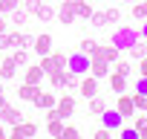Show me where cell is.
<instances>
[{
  "label": "cell",
  "instance_id": "obj_6",
  "mask_svg": "<svg viewBox=\"0 0 147 139\" xmlns=\"http://www.w3.org/2000/svg\"><path fill=\"white\" fill-rule=\"evenodd\" d=\"M58 113L63 116V119H69L72 113H75V96H72V93H63V96H58Z\"/></svg>",
  "mask_w": 147,
  "mask_h": 139
},
{
  "label": "cell",
  "instance_id": "obj_5",
  "mask_svg": "<svg viewBox=\"0 0 147 139\" xmlns=\"http://www.w3.org/2000/svg\"><path fill=\"white\" fill-rule=\"evenodd\" d=\"M43 78H46V73L40 70V64H26L23 67V81L26 84H40Z\"/></svg>",
  "mask_w": 147,
  "mask_h": 139
},
{
  "label": "cell",
  "instance_id": "obj_23",
  "mask_svg": "<svg viewBox=\"0 0 147 139\" xmlns=\"http://www.w3.org/2000/svg\"><path fill=\"white\" fill-rule=\"evenodd\" d=\"M81 84V76H75L72 70H63V90H78Z\"/></svg>",
  "mask_w": 147,
  "mask_h": 139
},
{
  "label": "cell",
  "instance_id": "obj_24",
  "mask_svg": "<svg viewBox=\"0 0 147 139\" xmlns=\"http://www.w3.org/2000/svg\"><path fill=\"white\" fill-rule=\"evenodd\" d=\"M49 55H52V64H55V70H66V61H69V52H61V49H52Z\"/></svg>",
  "mask_w": 147,
  "mask_h": 139
},
{
  "label": "cell",
  "instance_id": "obj_16",
  "mask_svg": "<svg viewBox=\"0 0 147 139\" xmlns=\"http://www.w3.org/2000/svg\"><path fill=\"white\" fill-rule=\"evenodd\" d=\"M6 18H9V26H12V29H20V26H26V20H29V12L18 6V9H15V12H9Z\"/></svg>",
  "mask_w": 147,
  "mask_h": 139
},
{
  "label": "cell",
  "instance_id": "obj_45",
  "mask_svg": "<svg viewBox=\"0 0 147 139\" xmlns=\"http://www.w3.org/2000/svg\"><path fill=\"white\" fill-rule=\"evenodd\" d=\"M138 35H141V41H147V20L141 23V29H138Z\"/></svg>",
  "mask_w": 147,
  "mask_h": 139
},
{
  "label": "cell",
  "instance_id": "obj_20",
  "mask_svg": "<svg viewBox=\"0 0 147 139\" xmlns=\"http://www.w3.org/2000/svg\"><path fill=\"white\" fill-rule=\"evenodd\" d=\"M12 35H15V46H18V49H29L32 41H35L29 32H18V29H12Z\"/></svg>",
  "mask_w": 147,
  "mask_h": 139
},
{
  "label": "cell",
  "instance_id": "obj_14",
  "mask_svg": "<svg viewBox=\"0 0 147 139\" xmlns=\"http://www.w3.org/2000/svg\"><path fill=\"white\" fill-rule=\"evenodd\" d=\"M32 104H35L38 110H49V107H55V104H58V96H55V93H43V90H40V93L35 96V102H32Z\"/></svg>",
  "mask_w": 147,
  "mask_h": 139
},
{
  "label": "cell",
  "instance_id": "obj_12",
  "mask_svg": "<svg viewBox=\"0 0 147 139\" xmlns=\"http://www.w3.org/2000/svg\"><path fill=\"white\" fill-rule=\"evenodd\" d=\"M0 122H3V125H18V122H23V113H20V107H12V104H6L3 110H0Z\"/></svg>",
  "mask_w": 147,
  "mask_h": 139
},
{
  "label": "cell",
  "instance_id": "obj_47",
  "mask_svg": "<svg viewBox=\"0 0 147 139\" xmlns=\"http://www.w3.org/2000/svg\"><path fill=\"white\" fill-rule=\"evenodd\" d=\"M6 104H9V102H6V93H0V110H3Z\"/></svg>",
  "mask_w": 147,
  "mask_h": 139
},
{
  "label": "cell",
  "instance_id": "obj_4",
  "mask_svg": "<svg viewBox=\"0 0 147 139\" xmlns=\"http://www.w3.org/2000/svg\"><path fill=\"white\" fill-rule=\"evenodd\" d=\"M115 110H118L124 119H133V113H136V104H133V93H118Z\"/></svg>",
  "mask_w": 147,
  "mask_h": 139
},
{
  "label": "cell",
  "instance_id": "obj_1",
  "mask_svg": "<svg viewBox=\"0 0 147 139\" xmlns=\"http://www.w3.org/2000/svg\"><path fill=\"white\" fill-rule=\"evenodd\" d=\"M138 38H141V35H138V29H136V26L118 23V26L113 29V35H110V44H113V46H118V49H130Z\"/></svg>",
  "mask_w": 147,
  "mask_h": 139
},
{
  "label": "cell",
  "instance_id": "obj_9",
  "mask_svg": "<svg viewBox=\"0 0 147 139\" xmlns=\"http://www.w3.org/2000/svg\"><path fill=\"white\" fill-rule=\"evenodd\" d=\"M78 93H81L84 99H92V96L98 93V78H95V76H84L81 84H78Z\"/></svg>",
  "mask_w": 147,
  "mask_h": 139
},
{
  "label": "cell",
  "instance_id": "obj_40",
  "mask_svg": "<svg viewBox=\"0 0 147 139\" xmlns=\"http://www.w3.org/2000/svg\"><path fill=\"white\" fill-rule=\"evenodd\" d=\"M133 93H147V76H138L136 78V90Z\"/></svg>",
  "mask_w": 147,
  "mask_h": 139
},
{
  "label": "cell",
  "instance_id": "obj_41",
  "mask_svg": "<svg viewBox=\"0 0 147 139\" xmlns=\"http://www.w3.org/2000/svg\"><path fill=\"white\" fill-rule=\"evenodd\" d=\"M110 136H113L110 127H98V130H95V139H110Z\"/></svg>",
  "mask_w": 147,
  "mask_h": 139
},
{
  "label": "cell",
  "instance_id": "obj_18",
  "mask_svg": "<svg viewBox=\"0 0 147 139\" xmlns=\"http://www.w3.org/2000/svg\"><path fill=\"white\" fill-rule=\"evenodd\" d=\"M72 9H75V18H81V20H90V15L95 12L87 0H72Z\"/></svg>",
  "mask_w": 147,
  "mask_h": 139
},
{
  "label": "cell",
  "instance_id": "obj_38",
  "mask_svg": "<svg viewBox=\"0 0 147 139\" xmlns=\"http://www.w3.org/2000/svg\"><path fill=\"white\" fill-rule=\"evenodd\" d=\"M61 139H78V127L63 125V133H61Z\"/></svg>",
  "mask_w": 147,
  "mask_h": 139
},
{
  "label": "cell",
  "instance_id": "obj_26",
  "mask_svg": "<svg viewBox=\"0 0 147 139\" xmlns=\"http://www.w3.org/2000/svg\"><path fill=\"white\" fill-rule=\"evenodd\" d=\"M133 18L136 20H147V0H136L133 3Z\"/></svg>",
  "mask_w": 147,
  "mask_h": 139
},
{
  "label": "cell",
  "instance_id": "obj_29",
  "mask_svg": "<svg viewBox=\"0 0 147 139\" xmlns=\"http://www.w3.org/2000/svg\"><path fill=\"white\" fill-rule=\"evenodd\" d=\"M12 46H15V35H12V29L0 32V49H12Z\"/></svg>",
  "mask_w": 147,
  "mask_h": 139
},
{
  "label": "cell",
  "instance_id": "obj_11",
  "mask_svg": "<svg viewBox=\"0 0 147 139\" xmlns=\"http://www.w3.org/2000/svg\"><path fill=\"white\" fill-rule=\"evenodd\" d=\"M90 76L107 78V76H110V61H104V58H90Z\"/></svg>",
  "mask_w": 147,
  "mask_h": 139
},
{
  "label": "cell",
  "instance_id": "obj_42",
  "mask_svg": "<svg viewBox=\"0 0 147 139\" xmlns=\"http://www.w3.org/2000/svg\"><path fill=\"white\" fill-rule=\"evenodd\" d=\"M138 76H147V55L138 58Z\"/></svg>",
  "mask_w": 147,
  "mask_h": 139
},
{
  "label": "cell",
  "instance_id": "obj_2",
  "mask_svg": "<svg viewBox=\"0 0 147 139\" xmlns=\"http://www.w3.org/2000/svg\"><path fill=\"white\" fill-rule=\"evenodd\" d=\"M66 70H72L75 76H87V73H90V55H84L81 49L72 52L69 61H66Z\"/></svg>",
  "mask_w": 147,
  "mask_h": 139
},
{
  "label": "cell",
  "instance_id": "obj_10",
  "mask_svg": "<svg viewBox=\"0 0 147 139\" xmlns=\"http://www.w3.org/2000/svg\"><path fill=\"white\" fill-rule=\"evenodd\" d=\"M101 119H104V127H110L113 133H115V130H118V127L124 125V116H121L118 110H110V107H107V110L101 113Z\"/></svg>",
  "mask_w": 147,
  "mask_h": 139
},
{
  "label": "cell",
  "instance_id": "obj_19",
  "mask_svg": "<svg viewBox=\"0 0 147 139\" xmlns=\"http://www.w3.org/2000/svg\"><path fill=\"white\" fill-rule=\"evenodd\" d=\"M35 18H38V20H43V23H49V20H55V9L46 3V0H40V6L35 9Z\"/></svg>",
  "mask_w": 147,
  "mask_h": 139
},
{
  "label": "cell",
  "instance_id": "obj_46",
  "mask_svg": "<svg viewBox=\"0 0 147 139\" xmlns=\"http://www.w3.org/2000/svg\"><path fill=\"white\" fill-rule=\"evenodd\" d=\"M138 139H147V125H144V127H138Z\"/></svg>",
  "mask_w": 147,
  "mask_h": 139
},
{
  "label": "cell",
  "instance_id": "obj_7",
  "mask_svg": "<svg viewBox=\"0 0 147 139\" xmlns=\"http://www.w3.org/2000/svg\"><path fill=\"white\" fill-rule=\"evenodd\" d=\"M32 49H35L38 55H49V52H52V35H49V32H40V35H35V41H32Z\"/></svg>",
  "mask_w": 147,
  "mask_h": 139
},
{
  "label": "cell",
  "instance_id": "obj_25",
  "mask_svg": "<svg viewBox=\"0 0 147 139\" xmlns=\"http://www.w3.org/2000/svg\"><path fill=\"white\" fill-rule=\"evenodd\" d=\"M127 52H130L136 61H138V58H144V55H147V41H141V38H138V41H136V44H133Z\"/></svg>",
  "mask_w": 147,
  "mask_h": 139
},
{
  "label": "cell",
  "instance_id": "obj_36",
  "mask_svg": "<svg viewBox=\"0 0 147 139\" xmlns=\"http://www.w3.org/2000/svg\"><path fill=\"white\" fill-rule=\"evenodd\" d=\"M12 58H15V64H18V67H26V64H29V52H26V49H18Z\"/></svg>",
  "mask_w": 147,
  "mask_h": 139
},
{
  "label": "cell",
  "instance_id": "obj_3",
  "mask_svg": "<svg viewBox=\"0 0 147 139\" xmlns=\"http://www.w3.org/2000/svg\"><path fill=\"white\" fill-rule=\"evenodd\" d=\"M55 20L63 23V26H72V23H75V9H72V0H63V3L55 9Z\"/></svg>",
  "mask_w": 147,
  "mask_h": 139
},
{
  "label": "cell",
  "instance_id": "obj_48",
  "mask_svg": "<svg viewBox=\"0 0 147 139\" xmlns=\"http://www.w3.org/2000/svg\"><path fill=\"white\" fill-rule=\"evenodd\" d=\"M6 133H9V130H6V127H3V122H0V139H3V136H6Z\"/></svg>",
  "mask_w": 147,
  "mask_h": 139
},
{
  "label": "cell",
  "instance_id": "obj_34",
  "mask_svg": "<svg viewBox=\"0 0 147 139\" xmlns=\"http://www.w3.org/2000/svg\"><path fill=\"white\" fill-rule=\"evenodd\" d=\"M133 104L136 110H147V93H133Z\"/></svg>",
  "mask_w": 147,
  "mask_h": 139
},
{
  "label": "cell",
  "instance_id": "obj_31",
  "mask_svg": "<svg viewBox=\"0 0 147 139\" xmlns=\"http://www.w3.org/2000/svg\"><path fill=\"white\" fill-rule=\"evenodd\" d=\"M118 136H121V139H138V127H136V125H133V127H124V125H121V127H118Z\"/></svg>",
  "mask_w": 147,
  "mask_h": 139
},
{
  "label": "cell",
  "instance_id": "obj_39",
  "mask_svg": "<svg viewBox=\"0 0 147 139\" xmlns=\"http://www.w3.org/2000/svg\"><path fill=\"white\" fill-rule=\"evenodd\" d=\"M104 15H107V23H118L121 20V12L118 9H104Z\"/></svg>",
  "mask_w": 147,
  "mask_h": 139
},
{
  "label": "cell",
  "instance_id": "obj_32",
  "mask_svg": "<svg viewBox=\"0 0 147 139\" xmlns=\"http://www.w3.org/2000/svg\"><path fill=\"white\" fill-rule=\"evenodd\" d=\"M38 64H40V70H43L46 76H49V73H55V64H52V55H40V61H38Z\"/></svg>",
  "mask_w": 147,
  "mask_h": 139
},
{
  "label": "cell",
  "instance_id": "obj_22",
  "mask_svg": "<svg viewBox=\"0 0 147 139\" xmlns=\"http://www.w3.org/2000/svg\"><path fill=\"white\" fill-rule=\"evenodd\" d=\"M46 133L55 136V139H61V133H63V119H61V116H58V119H46Z\"/></svg>",
  "mask_w": 147,
  "mask_h": 139
},
{
  "label": "cell",
  "instance_id": "obj_43",
  "mask_svg": "<svg viewBox=\"0 0 147 139\" xmlns=\"http://www.w3.org/2000/svg\"><path fill=\"white\" fill-rule=\"evenodd\" d=\"M6 29H9V18L0 12V32H6Z\"/></svg>",
  "mask_w": 147,
  "mask_h": 139
},
{
  "label": "cell",
  "instance_id": "obj_50",
  "mask_svg": "<svg viewBox=\"0 0 147 139\" xmlns=\"http://www.w3.org/2000/svg\"><path fill=\"white\" fill-rule=\"evenodd\" d=\"M127 3H136V0H127Z\"/></svg>",
  "mask_w": 147,
  "mask_h": 139
},
{
  "label": "cell",
  "instance_id": "obj_27",
  "mask_svg": "<svg viewBox=\"0 0 147 139\" xmlns=\"http://www.w3.org/2000/svg\"><path fill=\"white\" fill-rule=\"evenodd\" d=\"M113 73H121V76H127V78H130V76H133V64H130V61H121V58H118V61L113 64Z\"/></svg>",
  "mask_w": 147,
  "mask_h": 139
},
{
  "label": "cell",
  "instance_id": "obj_8",
  "mask_svg": "<svg viewBox=\"0 0 147 139\" xmlns=\"http://www.w3.org/2000/svg\"><path fill=\"white\" fill-rule=\"evenodd\" d=\"M118 46H113V44H107V46H95V52L90 55V58H104V61H110V64H115L118 61Z\"/></svg>",
  "mask_w": 147,
  "mask_h": 139
},
{
  "label": "cell",
  "instance_id": "obj_37",
  "mask_svg": "<svg viewBox=\"0 0 147 139\" xmlns=\"http://www.w3.org/2000/svg\"><path fill=\"white\" fill-rule=\"evenodd\" d=\"M38 6H40V0H20V9H26L29 15H35Z\"/></svg>",
  "mask_w": 147,
  "mask_h": 139
},
{
  "label": "cell",
  "instance_id": "obj_13",
  "mask_svg": "<svg viewBox=\"0 0 147 139\" xmlns=\"http://www.w3.org/2000/svg\"><path fill=\"white\" fill-rule=\"evenodd\" d=\"M110 90H113V93H127V90H130V78L110 70Z\"/></svg>",
  "mask_w": 147,
  "mask_h": 139
},
{
  "label": "cell",
  "instance_id": "obj_17",
  "mask_svg": "<svg viewBox=\"0 0 147 139\" xmlns=\"http://www.w3.org/2000/svg\"><path fill=\"white\" fill-rule=\"evenodd\" d=\"M38 93H40V84H26V81H23V84L18 87V99H20V102H35Z\"/></svg>",
  "mask_w": 147,
  "mask_h": 139
},
{
  "label": "cell",
  "instance_id": "obj_28",
  "mask_svg": "<svg viewBox=\"0 0 147 139\" xmlns=\"http://www.w3.org/2000/svg\"><path fill=\"white\" fill-rule=\"evenodd\" d=\"M95 46H98V41H95V38H84V41L78 44V49H81L84 55H92V52H95Z\"/></svg>",
  "mask_w": 147,
  "mask_h": 139
},
{
  "label": "cell",
  "instance_id": "obj_35",
  "mask_svg": "<svg viewBox=\"0 0 147 139\" xmlns=\"http://www.w3.org/2000/svg\"><path fill=\"white\" fill-rule=\"evenodd\" d=\"M90 23H92V26H107V15H104V12H92V15H90Z\"/></svg>",
  "mask_w": 147,
  "mask_h": 139
},
{
  "label": "cell",
  "instance_id": "obj_49",
  "mask_svg": "<svg viewBox=\"0 0 147 139\" xmlns=\"http://www.w3.org/2000/svg\"><path fill=\"white\" fill-rule=\"evenodd\" d=\"M0 93H6V87H3V78H0Z\"/></svg>",
  "mask_w": 147,
  "mask_h": 139
},
{
  "label": "cell",
  "instance_id": "obj_15",
  "mask_svg": "<svg viewBox=\"0 0 147 139\" xmlns=\"http://www.w3.org/2000/svg\"><path fill=\"white\" fill-rule=\"evenodd\" d=\"M18 76V64H15V58L9 55V58H3V64H0V78L3 81H12Z\"/></svg>",
  "mask_w": 147,
  "mask_h": 139
},
{
  "label": "cell",
  "instance_id": "obj_33",
  "mask_svg": "<svg viewBox=\"0 0 147 139\" xmlns=\"http://www.w3.org/2000/svg\"><path fill=\"white\" fill-rule=\"evenodd\" d=\"M20 6V0H0V12L3 15H9V12H15Z\"/></svg>",
  "mask_w": 147,
  "mask_h": 139
},
{
  "label": "cell",
  "instance_id": "obj_30",
  "mask_svg": "<svg viewBox=\"0 0 147 139\" xmlns=\"http://www.w3.org/2000/svg\"><path fill=\"white\" fill-rule=\"evenodd\" d=\"M46 78H49V84H52L55 90H61V87H63V70H55V73H49Z\"/></svg>",
  "mask_w": 147,
  "mask_h": 139
},
{
  "label": "cell",
  "instance_id": "obj_21",
  "mask_svg": "<svg viewBox=\"0 0 147 139\" xmlns=\"http://www.w3.org/2000/svg\"><path fill=\"white\" fill-rule=\"evenodd\" d=\"M104 110H107V99H104V96H98V93H95V96H92V99H90V113H92V116H101V113H104Z\"/></svg>",
  "mask_w": 147,
  "mask_h": 139
},
{
  "label": "cell",
  "instance_id": "obj_44",
  "mask_svg": "<svg viewBox=\"0 0 147 139\" xmlns=\"http://www.w3.org/2000/svg\"><path fill=\"white\" fill-rule=\"evenodd\" d=\"M133 125H136V127H144V125H147V116H136Z\"/></svg>",
  "mask_w": 147,
  "mask_h": 139
}]
</instances>
